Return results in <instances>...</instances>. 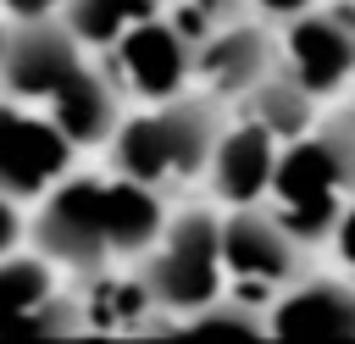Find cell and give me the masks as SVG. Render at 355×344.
<instances>
[{
    "mask_svg": "<svg viewBox=\"0 0 355 344\" xmlns=\"http://www.w3.org/2000/svg\"><path fill=\"white\" fill-rule=\"evenodd\" d=\"M22 239V222H17V205L11 200H0V250H11Z\"/></svg>",
    "mask_w": 355,
    "mask_h": 344,
    "instance_id": "obj_17",
    "label": "cell"
},
{
    "mask_svg": "<svg viewBox=\"0 0 355 344\" xmlns=\"http://www.w3.org/2000/svg\"><path fill=\"white\" fill-rule=\"evenodd\" d=\"M33 205L39 211L22 227L33 255H44L50 266L78 272V277L133 266L172 211L166 194H155L133 178H116V172H67Z\"/></svg>",
    "mask_w": 355,
    "mask_h": 344,
    "instance_id": "obj_1",
    "label": "cell"
},
{
    "mask_svg": "<svg viewBox=\"0 0 355 344\" xmlns=\"http://www.w3.org/2000/svg\"><path fill=\"white\" fill-rule=\"evenodd\" d=\"M83 333V316H78V300L72 294H44L33 305H17V311H0V338H72Z\"/></svg>",
    "mask_w": 355,
    "mask_h": 344,
    "instance_id": "obj_14",
    "label": "cell"
},
{
    "mask_svg": "<svg viewBox=\"0 0 355 344\" xmlns=\"http://www.w3.org/2000/svg\"><path fill=\"white\" fill-rule=\"evenodd\" d=\"M272 155H277V139L266 128H255L250 117H227L216 144H211V161H205L200 183L222 205H250V200H261V189L272 178Z\"/></svg>",
    "mask_w": 355,
    "mask_h": 344,
    "instance_id": "obj_11",
    "label": "cell"
},
{
    "mask_svg": "<svg viewBox=\"0 0 355 344\" xmlns=\"http://www.w3.org/2000/svg\"><path fill=\"white\" fill-rule=\"evenodd\" d=\"M6 6V17H44V11H55V0H0Z\"/></svg>",
    "mask_w": 355,
    "mask_h": 344,
    "instance_id": "obj_18",
    "label": "cell"
},
{
    "mask_svg": "<svg viewBox=\"0 0 355 344\" xmlns=\"http://www.w3.org/2000/svg\"><path fill=\"white\" fill-rule=\"evenodd\" d=\"M155 316L178 322L189 311H200L205 300L222 294V266H216V211L205 205H183V211H166L161 233L144 244V255L133 261ZM166 322L155 333H166Z\"/></svg>",
    "mask_w": 355,
    "mask_h": 344,
    "instance_id": "obj_5",
    "label": "cell"
},
{
    "mask_svg": "<svg viewBox=\"0 0 355 344\" xmlns=\"http://www.w3.org/2000/svg\"><path fill=\"white\" fill-rule=\"evenodd\" d=\"M261 22H277V17H288V11H300V6H311V0H244Z\"/></svg>",
    "mask_w": 355,
    "mask_h": 344,
    "instance_id": "obj_16",
    "label": "cell"
},
{
    "mask_svg": "<svg viewBox=\"0 0 355 344\" xmlns=\"http://www.w3.org/2000/svg\"><path fill=\"white\" fill-rule=\"evenodd\" d=\"M272 67H277V55H272V22H261L255 11H244V17L211 28V33H200L189 44L183 89H194V94H205V100H216V105L233 111V100L261 72H272Z\"/></svg>",
    "mask_w": 355,
    "mask_h": 344,
    "instance_id": "obj_8",
    "label": "cell"
},
{
    "mask_svg": "<svg viewBox=\"0 0 355 344\" xmlns=\"http://www.w3.org/2000/svg\"><path fill=\"white\" fill-rule=\"evenodd\" d=\"M233 111H239V117H250L255 128H266V133L283 144V139L305 133V128L322 117V100H316L311 89H300L283 67H272V72H261V78L233 100Z\"/></svg>",
    "mask_w": 355,
    "mask_h": 344,
    "instance_id": "obj_12",
    "label": "cell"
},
{
    "mask_svg": "<svg viewBox=\"0 0 355 344\" xmlns=\"http://www.w3.org/2000/svg\"><path fill=\"white\" fill-rule=\"evenodd\" d=\"M272 55L322 105L344 100L349 78H355V22L338 0H311L272 22Z\"/></svg>",
    "mask_w": 355,
    "mask_h": 344,
    "instance_id": "obj_7",
    "label": "cell"
},
{
    "mask_svg": "<svg viewBox=\"0 0 355 344\" xmlns=\"http://www.w3.org/2000/svg\"><path fill=\"white\" fill-rule=\"evenodd\" d=\"M272 338H355V289L338 272L311 266L261 305Z\"/></svg>",
    "mask_w": 355,
    "mask_h": 344,
    "instance_id": "obj_10",
    "label": "cell"
},
{
    "mask_svg": "<svg viewBox=\"0 0 355 344\" xmlns=\"http://www.w3.org/2000/svg\"><path fill=\"white\" fill-rule=\"evenodd\" d=\"M216 266H222V294L266 305L277 289H288L316 266V250L288 222H277L261 200H250L216 216Z\"/></svg>",
    "mask_w": 355,
    "mask_h": 344,
    "instance_id": "obj_6",
    "label": "cell"
},
{
    "mask_svg": "<svg viewBox=\"0 0 355 344\" xmlns=\"http://www.w3.org/2000/svg\"><path fill=\"white\" fill-rule=\"evenodd\" d=\"M72 155H78V144L61 139L55 122H44L39 111L0 94V200L33 205L55 178L72 172Z\"/></svg>",
    "mask_w": 355,
    "mask_h": 344,
    "instance_id": "obj_9",
    "label": "cell"
},
{
    "mask_svg": "<svg viewBox=\"0 0 355 344\" xmlns=\"http://www.w3.org/2000/svg\"><path fill=\"white\" fill-rule=\"evenodd\" d=\"M244 11H250L244 0H161V17L183 44H194L200 33H211V28H222V22L244 17Z\"/></svg>",
    "mask_w": 355,
    "mask_h": 344,
    "instance_id": "obj_15",
    "label": "cell"
},
{
    "mask_svg": "<svg viewBox=\"0 0 355 344\" xmlns=\"http://www.w3.org/2000/svg\"><path fill=\"white\" fill-rule=\"evenodd\" d=\"M349 189H355V139L344 105L316 117L305 133L283 139L272 155V178L261 189V205L288 222L311 250L344 239L349 227Z\"/></svg>",
    "mask_w": 355,
    "mask_h": 344,
    "instance_id": "obj_4",
    "label": "cell"
},
{
    "mask_svg": "<svg viewBox=\"0 0 355 344\" xmlns=\"http://www.w3.org/2000/svg\"><path fill=\"white\" fill-rule=\"evenodd\" d=\"M222 122H227V105H216L194 89L139 100L133 111H116L111 133L100 139L105 144V172L133 178V183L172 200V189H189V183L205 178V161H211V144H216Z\"/></svg>",
    "mask_w": 355,
    "mask_h": 344,
    "instance_id": "obj_3",
    "label": "cell"
},
{
    "mask_svg": "<svg viewBox=\"0 0 355 344\" xmlns=\"http://www.w3.org/2000/svg\"><path fill=\"white\" fill-rule=\"evenodd\" d=\"M0 94L39 111L44 122L61 128V139L100 144L122 111L116 83L105 78V67L94 61L89 44H78V33L44 11V17H6L0 28Z\"/></svg>",
    "mask_w": 355,
    "mask_h": 344,
    "instance_id": "obj_2",
    "label": "cell"
},
{
    "mask_svg": "<svg viewBox=\"0 0 355 344\" xmlns=\"http://www.w3.org/2000/svg\"><path fill=\"white\" fill-rule=\"evenodd\" d=\"M55 17L78 33V44L105 50V44H116L128 28L161 17V0H55Z\"/></svg>",
    "mask_w": 355,
    "mask_h": 344,
    "instance_id": "obj_13",
    "label": "cell"
}]
</instances>
